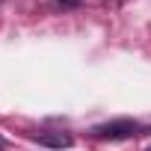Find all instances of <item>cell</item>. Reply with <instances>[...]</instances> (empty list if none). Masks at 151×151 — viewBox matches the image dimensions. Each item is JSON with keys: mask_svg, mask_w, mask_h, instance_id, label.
Here are the masks:
<instances>
[{"mask_svg": "<svg viewBox=\"0 0 151 151\" xmlns=\"http://www.w3.org/2000/svg\"><path fill=\"white\" fill-rule=\"evenodd\" d=\"M92 133H95L98 139H130V136L145 133V127H142L139 122H130V119H116V122L98 124Z\"/></svg>", "mask_w": 151, "mask_h": 151, "instance_id": "6da1fadb", "label": "cell"}, {"mask_svg": "<svg viewBox=\"0 0 151 151\" xmlns=\"http://www.w3.org/2000/svg\"><path fill=\"white\" fill-rule=\"evenodd\" d=\"M36 139L42 145H50V148H68L71 145V136L68 133H36Z\"/></svg>", "mask_w": 151, "mask_h": 151, "instance_id": "7a4b0ae2", "label": "cell"}, {"mask_svg": "<svg viewBox=\"0 0 151 151\" xmlns=\"http://www.w3.org/2000/svg\"><path fill=\"white\" fill-rule=\"evenodd\" d=\"M59 3H62V6H77L80 0H59Z\"/></svg>", "mask_w": 151, "mask_h": 151, "instance_id": "3957f363", "label": "cell"}, {"mask_svg": "<svg viewBox=\"0 0 151 151\" xmlns=\"http://www.w3.org/2000/svg\"><path fill=\"white\" fill-rule=\"evenodd\" d=\"M0 151H6V142H3V136H0Z\"/></svg>", "mask_w": 151, "mask_h": 151, "instance_id": "277c9868", "label": "cell"}, {"mask_svg": "<svg viewBox=\"0 0 151 151\" xmlns=\"http://www.w3.org/2000/svg\"><path fill=\"white\" fill-rule=\"evenodd\" d=\"M148 151H151V145H148Z\"/></svg>", "mask_w": 151, "mask_h": 151, "instance_id": "5b68a950", "label": "cell"}]
</instances>
